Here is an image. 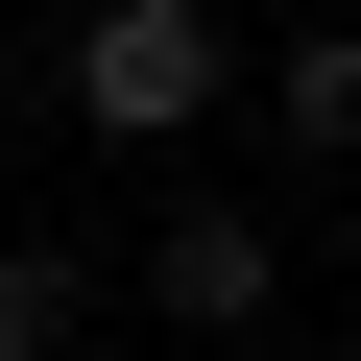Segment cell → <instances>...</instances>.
I'll return each mask as SVG.
<instances>
[{"label":"cell","mask_w":361,"mask_h":361,"mask_svg":"<svg viewBox=\"0 0 361 361\" xmlns=\"http://www.w3.org/2000/svg\"><path fill=\"white\" fill-rule=\"evenodd\" d=\"M73 313H97L73 241H0V361H73Z\"/></svg>","instance_id":"cell-4"},{"label":"cell","mask_w":361,"mask_h":361,"mask_svg":"<svg viewBox=\"0 0 361 361\" xmlns=\"http://www.w3.org/2000/svg\"><path fill=\"white\" fill-rule=\"evenodd\" d=\"M265 121H289L313 169H361V25H289V49H265Z\"/></svg>","instance_id":"cell-3"},{"label":"cell","mask_w":361,"mask_h":361,"mask_svg":"<svg viewBox=\"0 0 361 361\" xmlns=\"http://www.w3.org/2000/svg\"><path fill=\"white\" fill-rule=\"evenodd\" d=\"M73 121L97 145H193L217 121V0H97L73 25Z\"/></svg>","instance_id":"cell-1"},{"label":"cell","mask_w":361,"mask_h":361,"mask_svg":"<svg viewBox=\"0 0 361 361\" xmlns=\"http://www.w3.org/2000/svg\"><path fill=\"white\" fill-rule=\"evenodd\" d=\"M145 313L193 337V361H265V313H289V241H265L241 193H193V217L145 241Z\"/></svg>","instance_id":"cell-2"}]
</instances>
